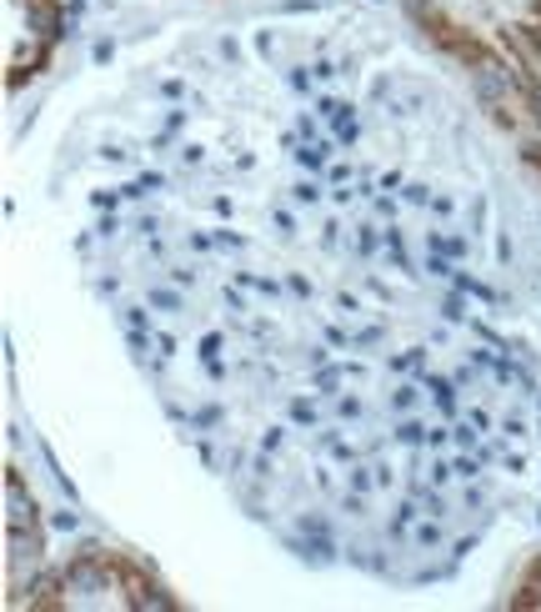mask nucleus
<instances>
[{
	"label": "nucleus",
	"mask_w": 541,
	"mask_h": 612,
	"mask_svg": "<svg viewBox=\"0 0 541 612\" xmlns=\"http://www.w3.org/2000/svg\"><path fill=\"white\" fill-rule=\"evenodd\" d=\"M406 21L442 61L471 76L481 101H497L507 116L511 91V41L537 11V0H401Z\"/></svg>",
	"instance_id": "nucleus-2"
},
{
	"label": "nucleus",
	"mask_w": 541,
	"mask_h": 612,
	"mask_svg": "<svg viewBox=\"0 0 541 612\" xmlns=\"http://www.w3.org/2000/svg\"><path fill=\"white\" fill-rule=\"evenodd\" d=\"M25 602L31 608H176L166 582L146 562L100 542L71 552L55 572L31 582Z\"/></svg>",
	"instance_id": "nucleus-3"
},
{
	"label": "nucleus",
	"mask_w": 541,
	"mask_h": 612,
	"mask_svg": "<svg viewBox=\"0 0 541 612\" xmlns=\"http://www.w3.org/2000/svg\"><path fill=\"white\" fill-rule=\"evenodd\" d=\"M6 6H11V51H6V66H11V86H21V81H31L51 61L65 11H61V0H6Z\"/></svg>",
	"instance_id": "nucleus-4"
},
{
	"label": "nucleus",
	"mask_w": 541,
	"mask_h": 612,
	"mask_svg": "<svg viewBox=\"0 0 541 612\" xmlns=\"http://www.w3.org/2000/svg\"><path fill=\"white\" fill-rule=\"evenodd\" d=\"M76 181L130 367L286 552L432 588L541 523V161L401 25L316 6L181 41Z\"/></svg>",
	"instance_id": "nucleus-1"
},
{
	"label": "nucleus",
	"mask_w": 541,
	"mask_h": 612,
	"mask_svg": "<svg viewBox=\"0 0 541 612\" xmlns=\"http://www.w3.org/2000/svg\"><path fill=\"white\" fill-rule=\"evenodd\" d=\"M511 120H527L541 131V0L527 15V25L511 41V91H507Z\"/></svg>",
	"instance_id": "nucleus-5"
},
{
	"label": "nucleus",
	"mask_w": 541,
	"mask_h": 612,
	"mask_svg": "<svg viewBox=\"0 0 541 612\" xmlns=\"http://www.w3.org/2000/svg\"><path fill=\"white\" fill-rule=\"evenodd\" d=\"M507 602H511V608H541V552L527 562V568H521V578L511 582Z\"/></svg>",
	"instance_id": "nucleus-6"
}]
</instances>
